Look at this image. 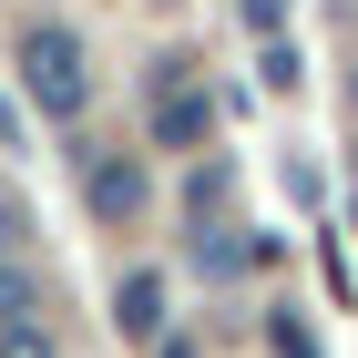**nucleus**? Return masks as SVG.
<instances>
[{
  "instance_id": "9b49d317",
  "label": "nucleus",
  "mask_w": 358,
  "mask_h": 358,
  "mask_svg": "<svg viewBox=\"0 0 358 358\" xmlns=\"http://www.w3.org/2000/svg\"><path fill=\"white\" fill-rule=\"evenodd\" d=\"M154 358H205V348H194V338H154Z\"/></svg>"
},
{
  "instance_id": "0eeeda50",
  "label": "nucleus",
  "mask_w": 358,
  "mask_h": 358,
  "mask_svg": "<svg viewBox=\"0 0 358 358\" xmlns=\"http://www.w3.org/2000/svg\"><path fill=\"white\" fill-rule=\"evenodd\" d=\"M246 256H256V246H225V236H194V266H205V276H236Z\"/></svg>"
},
{
  "instance_id": "f257e3e1",
  "label": "nucleus",
  "mask_w": 358,
  "mask_h": 358,
  "mask_svg": "<svg viewBox=\"0 0 358 358\" xmlns=\"http://www.w3.org/2000/svg\"><path fill=\"white\" fill-rule=\"evenodd\" d=\"M21 92L41 113H52V123H72V113L92 103V72H83V41H72V31L62 21H31L21 31Z\"/></svg>"
},
{
  "instance_id": "7ed1b4c3",
  "label": "nucleus",
  "mask_w": 358,
  "mask_h": 358,
  "mask_svg": "<svg viewBox=\"0 0 358 358\" xmlns=\"http://www.w3.org/2000/svg\"><path fill=\"white\" fill-rule=\"evenodd\" d=\"M143 134H154V154H194V143L215 134V103H205L194 83H174V72H164V92H154V123H143Z\"/></svg>"
},
{
  "instance_id": "9d476101",
  "label": "nucleus",
  "mask_w": 358,
  "mask_h": 358,
  "mask_svg": "<svg viewBox=\"0 0 358 358\" xmlns=\"http://www.w3.org/2000/svg\"><path fill=\"white\" fill-rule=\"evenodd\" d=\"M246 21H256V31L276 41V31H287V0H246Z\"/></svg>"
},
{
  "instance_id": "39448f33",
  "label": "nucleus",
  "mask_w": 358,
  "mask_h": 358,
  "mask_svg": "<svg viewBox=\"0 0 358 358\" xmlns=\"http://www.w3.org/2000/svg\"><path fill=\"white\" fill-rule=\"evenodd\" d=\"M31 317H41V276L21 256H0V328H31Z\"/></svg>"
},
{
  "instance_id": "f03ea898",
  "label": "nucleus",
  "mask_w": 358,
  "mask_h": 358,
  "mask_svg": "<svg viewBox=\"0 0 358 358\" xmlns=\"http://www.w3.org/2000/svg\"><path fill=\"white\" fill-rule=\"evenodd\" d=\"M83 205H92L103 225H143V205H154L143 154H92V164H83Z\"/></svg>"
},
{
  "instance_id": "6e6552de",
  "label": "nucleus",
  "mask_w": 358,
  "mask_h": 358,
  "mask_svg": "<svg viewBox=\"0 0 358 358\" xmlns=\"http://www.w3.org/2000/svg\"><path fill=\"white\" fill-rule=\"evenodd\" d=\"M266 348H276V358H317V338H307L297 317H266Z\"/></svg>"
},
{
  "instance_id": "1a4fd4ad",
  "label": "nucleus",
  "mask_w": 358,
  "mask_h": 358,
  "mask_svg": "<svg viewBox=\"0 0 358 358\" xmlns=\"http://www.w3.org/2000/svg\"><path fill=\"white\" fill-rule=\"evenodd\" d=\"M256 72H266V92H297V52H287V41H266V62H256Z\"/></svg>"
},
{
  "instance_id": "20e7f679",
  "label": "nucleus",
  "mask_w": 358,
  "mask_h": 358,
  "mask_svg": "<svg viewBox=\"0 0 358 358\" xmlns=\"http://www.w3.org/2000/svg\"><path fill=\"white\" fill-rule=\"evenodd\" d=\"M113 328L134 338V348H154L164 338V276H123L113 287Z\"/></svg>"
},
{
  "instance_id": "423d86ee",
  "label": "nucleus",
  "mask_w": 358,
  "mask_h": 358,
  "mask_svg": "<svg viewBox=\"0 0 358 358\" xmlns=\"http://www.w3.org/2000/svg\"><path fill=\"white\" fill-rule=\"evenodd\" d=\"M0 358H62V338L31 317V328H0Z\"/></svg>"
}]
</instances>
